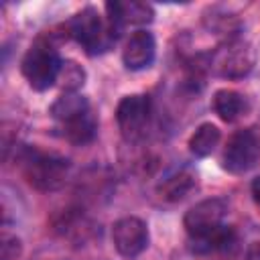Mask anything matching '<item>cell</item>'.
<instances>
[{
	"mask_svg": "<svg viewBox=\"0 0 260 260\" xmlns=\"http://www.w3.org/2000/svg\"><path fill=\"white\" fill-rule=\"evenodd\" d=\"M67 30L89 55L110 49L120 37V28H116L108 18L104 20L93 6H87L77 12L67 22Z\"/></svg>",
	"mask_w": 260,
	"mask_h": 260,
	"instance_id": "1",
	"label": "cell"
},
{
	"mask_svg": "<svg viewBox=\"0 0 260 260\" xmlns=\"http://www.w3.org/2000/svg\"><path fill=\"white\" fill-rule=\"evenodd\" d=\"M20 160H22L24 179L35 189H39V191H57L59 187H63L67 171H69V160L67 158L28 148V150H24Z\"/></svg>",
	"mask_w": 260,
	"mask_h": 260,
	"instance_id": "2",
	"label": "cell"
},
{
	"mask_svg": "<svg viewBox=\"0 0 260 260\" xmlns=\"http://www.w3.org/2000/svg\"><path fill=\"white\" fill-rule=\"evenodd\" d=\"M61 57L57 55V51L45 43V41H37L24 55L22 59V75L28 81V85L37 91H45L51 85L57 83V75H59V67H61Z\"/></svg>",
	"mask_w": 260,
	"mask_h": 260,
	"instance_id": "3",
	"label": "cell"
},
{
	"mask_svg": "<svg viewBox=\"0 0 260 260\" xmlns=\"http://www.w3.org/2000/svg\"><path fill=\"white\" fill-rule=\"evenodd\" d=\"M150 120V100L142 93H132L120 100L116 108V122L122 132V136L128 142L138 140Z\"/></svg>",
	"mask_w": 260,
	"mask_h": 260,
	"instance_id": "4",
	"label": "cell"
},
{
	"mask_svg": "<svg viewBox=\"0 0 260 260\" xmlns=\"http://www.w3.org/2000/svg\"><path fill=\"white\" fill-rule=\"evenodd\" d=\"M258 154H260L258 138L252 130L246 128V130H238L236 134L230 136V140L223 148V154H221V162L228 173L242 175L254 167Z\"/></svg>",
	"mask_w": 260,
	"mask_h": 260,
	"instance_id": "5",
	"label": "cell"
},
{
	"mask_svg": "<svg viewBox=\"0 0 260 260\" xmlns=\"http://www.w3.org/2000/svg\"><path fill=\"white\" fill-rule=\"evenodd\" d=\"M228 205L225 201L211 197V199H203L199 203H195L183 217V225L189 234L191 240H199L209 236L213 230H217L223 223Z\"/></svg>",
	"mask_w": 260,
	"mask_h": 260,
	"instance_id": "6",
	"label": "cell"
},
{
	"mask_svg": "<svg viewBox=\"0 0 260 260\" xmlns=\"http://www.w3.org/2000/svg\"><path fill=\"white\" fill-rule=\"evenodd\" d=\"M112 242L120 256L136 258L148 246V225L134 215L122 217L112 225Z\"/></svg>",
	"mask_w": 260,
	"mask_h": 260,
	"instance_id": "7",
	"label": "cell"
},
{
	"mask_svg": "<svg viewBox=\"0 0 260 260\" xmlns=\"http://www.w3.org/2000/svg\"><path fill=\"white\" fill-rule=\"evenodd\" d=\"M213 69L221 77H242L254 65V51L246 41H228L211 59Z\"/></svg>",
	"mask_w": 260,
	"mask_h": 260,
	"instance_id": "8",
	"label": "cell"
},
{
	"mask_svg": "<svg viewBox=\"0 0 260 260\" xmlns=\"http://www.w3.org/2000/svg\"><path fill=\"white\" fill-rule=\"evenodd\" d=\"M154 53H156V43H154L152 32L136 30L128 37V41L122 49V61H124L126 69L140 71V69H146L154 61Z\"/></svg>",
	"mask_w": 260,
	"mask_h": 260,
	"instance_id": "9",
	"label": "cell"
},
{
	"mask_svg": "<svg viewBox=\"0 0 260 260\" xmlns=\"http://www.w3.org/2000/svg\"><path fill=\"white\" fill-rule=\"evenodd\" d=\"M106 12V18L120 30L124 24H146L154 16L152 6L144 2H108Z\"/></svg>",
	"mask_w": 260,
	"mask_h": 260,
	"instance_id": "10",
	"label": "cell"
},
{
	"mask_svg": "<svg viewBox=\"0 0 260 260\" xmlns=\"http://www.w3.org/2000/svg\"><path fill=\"white\" fill-rule=\"evenodd\" d=\"M211 106H213V112H215L223 122H228V124L236 122V120L242 118L244 112H246V100H244V95H242L240 91L228 89V87L217 89V91L213 93Z\"/></svg>",
	"mask_w": 260,
	"mask_h": 260,
	"instance_id": "11",
	"label": "cell"
},
{
	"mask_svg": "<svg viewBox=\"0 0 260 260\" xmlns=\"http://www.w3.org/2000/svg\"><path fill=\"white\" fill-rule=\"evenodd\" d=\"M195 183H197L195 175H193L191 171H187V169H181V171H177V173L165 177V179L158 183L156 193H158V197L165 199V201H181L183 197H187V193L193 191Z\"/></svg>",
	"mask_w": 260,
	"mask_h": 260,
	"instance_id": "12",
	"label": "cell"
},
{
	"mask_svg": "<svg viewBox=\"0 0 260 260\" xmlns=\"http://www.w3.org/2000/svg\"><path fill=\"white\" fill-rule=\"evenodd\" d=\"M63 126V136L71 142V144H87L93 140L95 136V130H98V120L95 116L91 114V110L67 120L61 124Z\"/></svg>",
	"mask_w": 260,
	"mask_h": 260,
	"instance_id": "13",
	"label": "cell"
},
{
	"mask_svg": "<svg viewBox=\"0 0 260 260\" xmlns=\"http://www.w3.org/2000/svg\"><path fill=\"white\" fill-rule=\"evenodd\" d=\"M219 138H221L219 128H217L215 124H211V122H203V124L197 126V130L191 134L187 146H189L191 154L203 158V156H207V154L213 152V148L217 146Z\"/></svg>",
	"mask_w": 260,
	"mask_h": 260,
	"instance_id": "14",
	"label": "cell"
},
{
	"mask_svg": "<svg viewBox=\"0 0 260 260\" xmlns=\"http://www.w3.org/2000/svg\"><path fill=\"white\" fill-rule=\"evenodd\" d=\"M87 110H89L87 98H83L81 93H63L51 106V116L63 124V122H67V120H71V118H75Z\"/></svg>",
	"mask_w": 260,
	"mask_h": 260,
	"instance_id": "15",
	"label": "cell"
},
{
	"mask_svg": "<svg viewBox=\"0 0 260 260\" xmlns=\"http://www.w3.org/2000/svg\"><path fill=\"white\" fill-rule=\"evenodd\" d=\"M85 69L75 63V61H61L59 67V75H57V85L65 91V93H77V89L85 83Z\"/></svg>",
	"mask_w": 260,
	"mask_h": 260,
	"instance_id": "16",
	"label": "cell"
},
{
	"mask_svg": "<svg viewBox=\"0 0 260 260\" xmlns=\"http://www.w3.org/2000/svg\"><path fill=\"white\" fill-rule=\"evenodd\" d=\"M22 254V244L16 236H4L0 246V260H18Z\"/></svg>",
	"mask_w": 260,
	"mask_h": 260,
	"instance_id": "17",
	"label": "cell"
},
{
	"mask_svg": "<svg viewBox=\"0 0 260 260\" xmlns=\"http://www.w3.org/2000/svg\"><path fill=\"white\" fill-rule=\"evenodd\" d=\"M244 260H260V242H252V244L246 248Z\"/></svg>",
	"mask_w": 260,
	"mask_h": 260,
	"instance_id": "18",
	"label": "cell"
},
{
	"mask_svg": "<svg viewBox=\"0 0 260 260\" xmlns=\"http://www.w3.org/2000/svg\"><path fill=\"white\" fill-rule=\"evenodd\" d=\"M250 191H252V197H254V201L260 205V175L252 181V185H250Z\"/></svg>",
	"mask_w": 260,
	"mask_h": 260,
	"instance_id": "19",
	"label": "cell"
}]
</instances>
